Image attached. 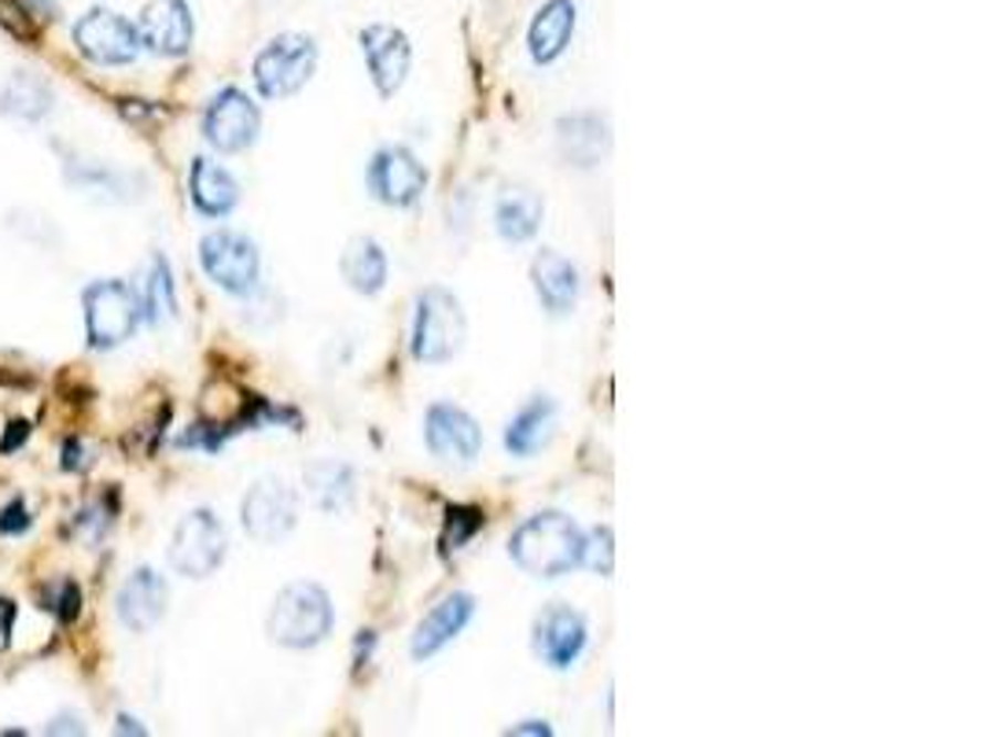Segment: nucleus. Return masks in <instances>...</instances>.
<instances>
[{
	"label": "nucleus",
	"mask_w": 983,
	"mask_h": 737,
	"mask_svg": "<svg viewBox=\"0 0 983 737\" xmlns=\"http://www.w3.org/2000/svg\"><path fill=\"white\" fill-rule=\"evenodd\" d=\"M585 531L579 520L560 509H546L527 516L524 524L508 535V557L530 579H560L582 568Z\"/></svg>",
	"instance_id": "nucleus-1"
},
{
	"label": "nucleus",
	"mask_w": 983,
	"mask_h": 737,
	"mask_svg": "<svg viewBox=\"0 0 983 737\" xmlns=\"http://www.w3.org/2000/svg\"><path fill=\"white\" fill-rule=\"evenodd\" d=\"M336 631V604L320 582L298 579L273 598L265 615V634L281 649H317Z\"/></svg>",
	"instance_id": "nucleus-2"
},
{
	"label": "nucleus",
	"mask_w": 983,
	"mask_h": 737,
	"mask_svg": "<svg viewBox=\"0 0 983 737\" xmlns=\"http://www.w3.org/2000/svg\"><path fill=\"white\" fill-rule=\"evenodd\" d=\"M464 339H468V317L457 295L442 284L420 292L413 333H409V350L420 366H446L464 350Z\"/></svg>",
	"instance_id": "nucleus-3"
},
{
	"label": "nucleus",
	"mask_w": 983,
	"mask_h": 737,
	"mask_svg": "<svg viewBox=\"0 0 983 737\" xmlns=\"http://www.w3.org/2000/svg\"><path fill=\"white\" fill-rule=\"evenodd\" d=\"M199 266L221 292L251 299L262 284V255L258 244L236 229H214L199 240Z\"/></svg>",
	"instance_id": "nucleus-4"
},
{
	"label": "nucleus",
	"mask_w": 983,
	"mask_h": 737,
	"mask_svg": "<svg viewBox=\"0 0 983 737\" xmlns=\"http://www.w3.org/2000/svg\"><path fill=\"white\" fill-rule=\"evenodd\" d=\"M317 41L306 34H281L254 56V85L265 101H287V96L303 93L309 78L317 74Z\"/></svg>",
	"instance_id": "nucleus-5"
},
{
	"label": "nucleus",
	"mask_w": 983,
	"mask_h": 737,
	"mask_svg": "<svg viewBox=\"0 0 983 737\" xmlns=\"http://www.w3.org/2000/svg\"><path fill=\"white\" fill-rule=\"evenodd\" d=\"M229 554V531L214 509H192L181 516L170 538V568L184 579H207Z\"/></svg>",
	"instance_id": "nucleus-6"
},
{
	"label": "nucleus",
	"mask_w": 983,
	"mask_h": 737,
	"mask_svg": "<svg viewBox=\"0 0 983 737\" xmlns=\"http://www.w3.org/2000/svg\"><path fill=\"white\" fill-rule=\"evenodd\" d=\"M82 306H85L88 347H96V350H110V347L126 344V339L137 333V325H140L137 292H133L129 284H121V281L88 284L85 295H82Z\"/></svg>",
	"instance_id": "nucleus-7"
},
{
	"label": "nucleus",
	"mask_w": 983,
	"mask_h": 737,
	"mask_svg": "<svg viewBox=\"0 0 983 737\" xmlns=\"http://www.w3.org/2000/svg\"><path fill=\"white\" fill-rule=\"evenodd\" d=\"M240 524L254 543L273 546L284 543L298 524V494L287 480L281 476H262L254 480L247 494L240 502Z\"/></svg>",
	"instance_id": "nucleus-8"
},
{
	"label": "nucleus",
	"mask_w": 983,
	"mask_h": 737,
	"mask_svg": "<svg viewBox=\"0 0 983 737\" xmlns=\"http://www.w3.org/2000/svg\"><path fill=\"white\" fill-rule=\"evenodd\" d=\"M364 185H369V196L376 203L409 211L424 200L427 170L416 159V151H409L405 145H383L372 151L369 167H364Z\"/></svg>",
	"instance_id": "nucleus-9"
},
{
	"label": "nucleus",
	"mask_w": 983,
	"mask_h": 737,
	"mask_svg": "<svg viewBox=\"0 0 983 737\" xmlns=\"http://www.w3.org/2000/svg\"><path fill=\"white\" fill-rule=\"evenodd\" d=\"M262 134V107L251 101L236 85H225L221 93L210 96L203 112V137L207 145L221 156H240L247 151Z\"/></svg>",
	"instance_id": "nucleus-10"
},
{
	"label": "nucleus",
	"mask_w": 983,
	"mask_h": 737,
	"mask_svg": "<svg viewBox=\"0 0 983 737\" xmlns=\"http://www.w3.org/2000/svg\"><path fill=\"white\" fill-rule=\"evenodd\" d=\"M590 645V620L571 609L563 601L546 604L535 615V627H530V649L546 667L552 671H571L579 664V656Z\"/></svg>",
	"instance_id": "nucleus-11"
},
{
	"label": "nucleus",
	"mask_w": 983,
	"mask_h": 737,
	"mask_svg": "<svg viewBox=\"0 0 983 737\" xmlns=\"http://www.w3.org/2000/svg\"><path fill=\"white\" fill-rule=\"evenodd\" d=\"M424 443L442 465L468 468L483 454V428L457 402H431L424 413Z\"/></svg>",
	"instance_id": "nucleus-12"
},
{
	"label": "nucleus",
	"mask_w": 983,
	"mask_h": 737,
	"mask_svg": "<svg viewBox=\"0 0 983 737\" xmlns=\"http://www.w3.org/2000/svg\"><path fill=\"white\" fill-rule=\"evenodd\" d=\"M74 45L77 52L96 63V67H126L140 56V34L129 19L107 8H93L74 23Z\"/></svg>",
	"instance_id": "nucleus-13"
},
{
	"label": "nucleus",
	"mask_w": 983,
	"mask_h": 737,
	"mask_svg": "<svg viewBox=\"0 0 983 737\" xmlns=\"http://www.w3.org/2000/svg\"><path fill=\"white\" fill-rule=\"evenodd\" d=\"M358 41H361V56H364V67H369L376 93H380L383 101H391L405 85L409 71H413V45H409L405 30H398L391 23H372L361 30Z\"/></svg>",
	"instance_id": "nucleus-14"
},
{
	"label": "nucleus",
	"mask_w": 983,
	"mask_h": 737,
	"mask_svg": "<svg viewBox=\"0 0 983 737\" xmlns=\"http://www.w3.org/2000/svg\"><path fill=\"white\" fill-rule=\"evenodd\" d=\"M530 284H535L538 306L549 317H557V322L560 317H571L574 306H579L582 273L568 255H560L557 248H541L535 255V262H530Z\"/></svg>",
	"instance_id": "nucleus-15"
},
{
	"label": "nucleus",
	"mask_w": 983,
	"mask_h": 737,
	"mask_svg": "<svg viewBox=\"0 0 983 737\" xmlns=\"http://www.w3.org/2000/svg\"><path fill=\"white\" fill-rule=\"evenodd\" d=\"M140 45L155 52V56H184L192 49L195 38V23H192V8L184 0H148L140 12Z\"/></svg>",
	"instance_id": "nucleus-16"
},
{
	"label": "nucleus",
	"mask_w": 983,
	"mask_h": 737,
	"mask_svg": "<svg viewBox=\"0 0 983 737\" xmlns=\"http://www.w3.org/2000/svg\"><path fill=\"white\" fill-rule=\"evenodd\" d=\"M557 151L574 170H596L612 151V126L601 112H574L557 123Z\"/></svg>",
	"instance_id": "nucleus-17"
},
{
	"label": "nucleus",
	"mask_w": 983,
	"mask_h": 737,
	"mask_svg": "<svg viewBox=\"0 0 983 737\" xmlns=\"http://www.w3.org/2000/svg\"><path fill=\"white\" fill-rule=\"evenodd\" d=\"M472 615H475V598L468 590H453L438 604H431V609L424 612V620L416 623L413 642H409V653H413V660L438 656L442 649L453 642V638H461L464 627L472 623Z\"/></svg>",
	"instance_id": "nucleus-18"
},
{
	"label": "nucleus",
	"mask_w": 983,
	"mask_h": 737,
	"mask_svg": "<svg viewBox=\"0 0 983 737\" xmlns=\"http://www.w3.org/2000/svg\"><path fill=\"white\" fill-rule=\"evenodd\" d=\"M166 601H170V587L155 568H137L133 576L118 587L115 612L126 631L144 634L166 615Z\"/></svg>",
	"instance_id": "nucleus-19"
},
{
	"label": "nucleus",
	"mask_w": 983,
	"mask_h": 737,
	"mask_svg": "<svg viewBox=\"0 0 983 737\" xmlns=\"http://www.w3.org/2000/svg\"><path fill=\"white\" fill-rule=\"evenodd\" d=\"M546 222V200L530 185H508L494 200V229L505 244H527Z\"/></svg>",
	"instance_id": "nucleus-20"
},
{
	"label": "nucleus",
	"mask_w": 983,
	"mask_h": 737,
	"mask_svg": "<svg viewBox=\"0 0 983 737\" xmlns=\"http://www.w3.org/2000/svg\"><path fill=\"white\" fill-rule=\"evenodd\" d=\"M560 406L549 394H535L516 410V417L505 428V450L512 457H535L538 450H546L557 435Z\"/></svg>",
	"instance_id": "nucleus-21"
},
{
	"label": "nucleus",
	"mask_w": 983,
	"mask_h": 737,
	"mask_svg": "<svg viewBox=\"0 0 983 737\" xmlns=\"http://www.w3.org/2000/svg\"><path fill=\"white\" fill-rule=\"evenodd\" d=\"M188 196L203 218H229L240 203V181L221 162L195 156L188 167Z\"/></svg>",
	"instance_id": "nucleus-22"
},
{
	"label": "nucleus",
	"mask_w": 983,
	"mask_h": 737,
	"mask_svg": "<svg viewBox=\"0 0 983 737\" xmlns=\"http://www.w3.org/2000/svg\"><path fill=\"white\" fill-rule=\"evenodd\" d=\"M574 19H579V12H574L571 0H546L538 8L535 23L527 30V52L538 67H549L568 52L574 38Z\"/></svg>",
	"instance_id": "nucleus-23"
},
{
	"label": "nucleus",
	"mask_w": 983,
	"mask_h": 737,
	"mask_svg": "<svg viewBox=\"0 0 983 737\" xmlns=\"http://www.w3.org/2000/svg\"><path fill=\"white\" fill-rule=\"evenodd\" d=\"M303 487L320 513H347L353 498H358V472H353L347 461L317 457L314 465H306L303 472Z\"/></svg>",
	"instance_id": "nucleus-24"
},
{
	"label": "nucleus",
	"mask_w": 983,
	"mask_h": 737,
	"mask_svg": "<svg viewBox=\"0 0 983 737\" xmlns=\"http://www.w3.org/2000/svg\"><path fill=\"white\" fill-rule=\"evenodd\" d=\"M339 273L350 292L380 295L387 288V277H391V262H387V251L376 236H353L339 255Z\"/></svg>",
	"instance_id": "nucleus-25"
},
{
	"label": "nucleus",
	"mask_w": 983,
	"mask_h": 737,
	"mask_svg": "<svg viewBox=\"0 0 983 737\" xmlns=\"http://www.w3.org/2000/svg\"><path fill=\"white\" fill-rule=\"evenodd\" d=\"M52 104H55L52 85L27 71L11 74L4 90H0V112L11 118H22V123H41V118L52 112Z\"/></svg>",
	"instance_id": "nucleus-26"
},
{
	"label": "nucleus",
	"mask_w": 983,
	"mask_h": 737,
	"mask_svg": "<svg viewBox=\"0 0 983 737\" xmlns=\"http://www.w3.org/2000/svg\"><path fill=\"white\" fill-rule=\"evenodd\" d=\"M137 303H140V322L148 325H162L170 322V317H177V284L170 273V262L162 255H155L148 273H144Z\"/></svg>",
	"instance_id": "nucleus-27"
},
{
	"label": "nucleus",
	"mask_w": 983,
	"mask_h": 737,
	"mask_svg": "<svg viewBox=\"0 0 983 737\" xmlns=\"http://www.w3.org/2000/svg\"><path fill=\"white\" fill-rule=\"evenodd\" d=\"M486 516L475 505H450L446 509V524H442V554H457L472 543L475 535L483 531Z\"/></svg>",
	"instance_id": "nucleus-28"
},
{
	"label": "nucleus",
	"mask_w": 983,
	"mask_h": 737,
	"mask_svg": "<svg viewBox=\"0 0 983 737\" xmlns=\"http://www.w3.org/2000/svg\"><path fill=\"white\" fill-rule=\"evenodd\" d=\"M615 538H612V527H593V531H585V554H582V568L596 571V576H612V565H615Z\"/></svg>",
	"instance_id": "nucleus-29"
},
{
	"label": "nucleus",
	"mask_w": 983,
	"mask_h": 737,
	"mask_svg": "<svg viewBox=\"0 0 983 737\" xmlns=\"http://www.w3.org/2000/svg\"><path fill=\"white\" fill-rule=\"evenodd\" d=\"M0 30H8L11 38L33 41L38 38V23H33V12L22 0H0Z\"/></svg>",
	"instance_id": "nucleus-30"
},
{
	"label": "nucleus",
	"mask_w": 983,
	"mask_h": 737,
	"mask_svg": "<svg viewBox=\"0 0 983 737\" xmlns=\"http://www.w3.org/2000/svg\"><path fill=\"white\" fill-rule=\"evenodd\" d=\"M110 524H115V498L93 502V505H85V509L77 513V531H82L88 543H96V538L104 535Z\"/></svg>",
	"instance_id": "nucleus-31"
},
{
	"label": "nucleus",
	"mask_w": 983,
	"mask_h": 737,
	"mask_svg": "<svg viewBox=\"0 0 983 737\" xmlns=\"http://www.w3.org/2000/svg\"><path fill=\"white\" fill-rule=\"evenodd\" d=\"M44 604H49L63 623H74L77 612H82V590H77V582L63 579V582H55V593L44 598Z\"/></svg>",
	"instance_id": "nucleus-32"
},
{
	"label": "nucleus",
	"mask_w": 983,
	"mask_h": 737,
	"mask_svg": "<svg viewBox=\"0 0 983 737\" xmlns=\"http://www.w3.org/2000/svg\"><path fill=\"white\" fill-rule=\"evenodd\" d=\"M30 524H33V516L22 498H11L4 509H0V535H22V531H30Z\"/></svg>",
	"instance_id": "nucleus-33"
},
{
	"label": "nucleus",
	"mask_w": 983,
	"mask_h": 737,
	"mask_svg": "<svg viewBox=\"0 0 983 737\" xmlns=\"http://www.w3.org/2000/svg\"><path fill=\"white\" fill-rule=\"evenodd\" d=\"M85 454H88V450L82 446V439H66L60 465H63L66 472H82V468H88V461H93V457H85Z\"/></svg>",
	"instance_id": "nucleus-34"
},
{
	"label": "nucleus",
	"mask_w": 983,
	"mask_h": 737,
	"mask_svg": "<svg viewBox=\"0 0 983 737\" xmlns=\"http://www.w3.org/2000/svg\"><path fill=\"white\" fill-rule=\"evenodd\" d=\"M30 439V421H11L4 439H0V454H15V450Z\"/></svg>",
	"instance_id": "nucleus-35"
},
{
	"label": "nucleus",
	"mask_w": 983,
	"mask_h": 737,
	"mask_svg": "<svg viewBox=\"0 0 983 737\" xmlns=\"http://www.w3.org/2000/svg\"><path fill=\"white\" fill-rule=\"evenodd\" d=\"M11 627H15V601L0 598V649H8V642H11Z\"/></svg>",
	"instance_id": "nucleus-36"
},
{
	"label": "nucleus",
	"mask_w": 983,
	"mask_h": 737,
	"mask_svg": "<svg viewBox=\"0 0 983 737\" xmlns=\"http://www.w3.org/2000/svg\"><path fill=\"white\" fill-rule=\"evenodd\" d=\"M508 734H535V737L541 734V737H546V734H552V730H549V726L541 723V719H524V723H512V726H508Z\"/></svg>",
	"instance_id": "nucleus-37"
},
{
	"label": "nucleus",
	"mask_w": 983,
	"mask_h": 737,
	"mask_svg": "<svg viewBox=\"0 0 983 737\" xmlns=\"http://www.w3.org/2000/svg\"><path fill=\"white\" fill-rule=\"evenodd\" d=\"M74 719L71 715H63V719H52L49 726H44V734H85V726H71Z\"/></svg>",
	"instance_id": "nucleus-38"
},
{
	"label": "nucleus",
	"mask_w": 983,
	"mask_h": 737,
	"mask_svg": "<svg viewBox=\"0 0 983 737\" xmlns=\"http://www.w3.org/2000/svg\"><path fill=\"white\" fill-rule=\"evenodd\" d=\"M115 734H148V726H137L133 715H118L115 719Z\"/></svg>",
	"instance_id": "nucleus-39"
}]
</instances>
